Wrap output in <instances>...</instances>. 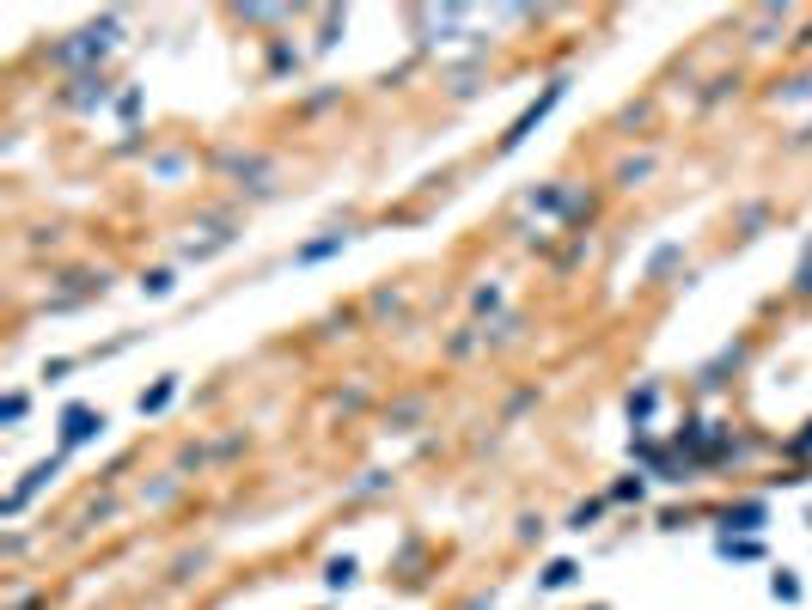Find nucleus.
Here are the masks:
<instances>
[{
	"label": "nucleus",
	"instance_id": "obj_1",
	"mask_svg": "<svg viewBox=\"0 0 812 610\" xmlns=\"http://www.w3.org/2000/svg\"><path fill=\"white\" fill-rule=\"evenodd\" d=\"M562 92H569L562 80H556V86H544V92H538V104H526V110H519V122L508 128V141H501V153H513V147H526V135H531V128H538V122L550 117V110H556V104H562Z\"/></svg>",
	"mask_w": 812,
	"mask_h": 610
},
{
	"label": "nucleus",
	"instance_id": "obj_2",
	"mask_svg": "<svg viewBox=\"0 0 812 610\" xmlns=\"http://www.w3.org/2000/svg\"><path fill=\"white\" fill-rule=\"evenodd\" d=\"M98 427H104V415H98V409H86V403L61 409V446H86V440H92Z\"/></svg>",
	"mask_w": 812,
	"mask_h": 610
},
{
	"label": "nucleus",
	"instance_id": "obj_3",
	"mask_svg": "<svg viewBox=\"0 0 812 610\" xmlns=\"http://www.w3.org/2000/svg\"><path fill=\"white\" fill-rule=\"evenodd\" d=\"M110 37H117V25L104 19L98 31H86L80 43H67V49H61V61H86V56H104V49H110Z\"/></svg>",
	"mask_w": 812,
	"mask_h": 610
},
{
	"label": "nucleus",
	"instance_id": "obj_4",
	"mask_svg": "<svg viewBox=\"0 0 812 610\" xmlns=\"http://www.w3.org/2000/svg\"><path fill=\"white\" fill-rule=\"evenodd\" d=\"M49 476H56V458H49V464H37V470H31V476H25V483H19V488H13V501H6V507L19 513V507H25V501H31V494H37V488H43V483H49Z\"/></svg>",
	"mask_w": 812,
	"mask_h": 610
},
{
	"label": "nucleus",
	"instance_id": "obj_5",
	"mask_svg": "<svg viewBox=\"0 0 812 610\" xmlns=\"http://www.w3.org/2000/svg\"><path fill=\"white\" fill-rule=\"evenodd\" d=\"M171 397H178V379H159V385H153V391L141 397V415H159V409L171 403Z\"/></svg>",
	"mask_w": 812,
	"mask_h": 610
},
{
	"label": "nucleus",
	"instance_id": "obj_6",
	"mask_svg": "<svg viewBox=\"0 0 812 610\" xmlns=\"http://www.w3.org/2000/svg\"><path fill=\"white\" fill-rule=\"evenodd\" d=\"M569 580H574V562H550V568H544V586L550 592H562Z\"/></svg>",
	"mask_w": 812,
	"mask_h": 610
},
{
	"label": "nucleus",
	"instance_id": "obj_7",
	"mask_svg": "<svg viewBox=\"0 0 812 610\" xmlns=\"http://www.w3.org/2000/svg\"><path fill=\"white\" fill-rule=\"evenodd\" d=\"M770 592L782 598V605H794V598H800V580H794V574H776V580H770Z\"/></svg>",
	"mask_w": 812,
	"mask_h": 610
},
{
	"label": "nucleus",
	"instance_id": "obj_8",
	"mask_svg": "<svg viewBox=\"0 0 812 610\" xmlns=\"http://www.w3.org/2000/svg\"><path fill=\"white\" fill-rule=\"evenodd\" d=\"M727 525H733V531H752V525H764V507H739V513H727Z\"/></svg>",
	"mask_w": 812,
	"mask_h": 610
},
{
	"label": "nucleus",
	"instance_id": "obj_9",
	"mask_svg": "<svg viewBox=\"0 0 812 610\" xmlns=\"http://www.w3.org/2000/svg\"><path fill=\"white\" fill-rule=\"evenodd\" d=\"M330 250H343V232H336V239H324V244H305L300 257H305V263H318V257H330Z\"/></svg>",
	"mask_w": 812,
	"mask_h": 610
},
{
	"label": "nucleus",
	"instance_id": "obj_10",
	"mask_svg": "<svg viewBox=\"0 0 812 610\" xmlns=\"http://www.w3.org/2000/svg\"><path fill=\"white\" fill-rule=\"evenodd\" d=\"M324 580H330V586H348V580H355V562H348V555H343V562H330Z\"/></svg>",
	"mask_w": 812,
	"mask_h": 610
},
{
	"label": "nucleus",
	"instance_id": "obj_11",
	"mask_svg": "<svg viewBox=\"0 0 812 610\" xmlns=\"http://www.w3.org/2000/svg\"><path fill=\"white\" fill-rule=\"evenodd\" d=\"M141 287H147V293H153V300H159V293H171V275H165V269H159V275H147Z\"/></svg>",
	"mask_w": 812,
	"mask_h": 610
},
{
	"label": "nucleus",
	"instance_id": "obj_12",
	"mask_svg": "<svg viewBox=\"0 0 812 610\" xmlns=\"http://www.w3.org/2000/svg\"><path fill=\"white\" fill-rule=\"evenodd\" d=\"M800 293H812V244H807V257H800Z\"/></svg>",
	"mask_w": 812,
	"mask_h": 610
},
{
	"label": "nucleus",
	"instance_id": "obj_13",
	"mask_svg": "<svg viewBox=\"0 0 812 610\" xmlns=\"http://www.w3.org/2000/svg\"><path fill=\"white\" fill-rule=\"evenodd\" d=\"M800 446H812V433H800Z\"/></svg>",
	"mask_w": 812,
	"mask_h": 610
}]
</instances>
